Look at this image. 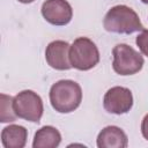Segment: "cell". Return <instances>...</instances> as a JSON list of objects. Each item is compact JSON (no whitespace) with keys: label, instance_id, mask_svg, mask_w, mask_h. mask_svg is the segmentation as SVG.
Wrapping results in <instances>:
<instances>
[{"label":"cell","instance_id":"9a60e30c","mask_svg":"<svg viewBox=\"0 0 148 148\" xmlns=\"http://www.w3.org/2000/svg\"><path fill=\"white\" fill-rule=\"evenodd\" d=\"M20 2H22V3H31V2H34L35 0H18Z\"/></svg>","mask_w":148,"mask_h":148},{"label":"cell","instance_id":"5bb4252c","mask_svg":"<svg viewBox=\"0 0 148 148\" xmlns=\"http://www.w3.org/2000/svg\"><path fill=\"white\" fill-rule=\"evenodd\" d=\"M141 133L146 140H148V113L143 117L141 123Z\"/></svg>","mask_w":148,"mask_h":148},{"label":"cell","instance_id":"52a82bcc","mask_svg":"<svg viewBox=\"0 0 148 148\" xmlns=\"http://www.w3.org/2000/svg\"><path fill=\"white\" fill-rule=\"evenodd\" d=\"M42 15L53 25H66L73 17V9L66 0H46L42 5Z\"/></svg>","mask_w":148,"mask_h":148},{"label":"cell","instance_id":"ba28073f","mask_svg":"<svg viewBox=\"0 0 148 148\" xmlns=\"http://www.w3.org/2000/svg\"><path fill=\"white\" fill-rule=\"evenodd\" d=\"M46 62L54 69L67 71L72 68L69 61V44L65 40H53L45 50Z\"/></svg>","mask_w":148,"mask_h":148},{"label":"cell","instance_id":"9c48e42d","mask_svg":"<svg viewBox=\"0 0 148 148\" xmlns=\"http://www.w3.org/2000/svg\"><path fill=\"white\" fill-rule=\"evenodd\" d=\"M127 145V135L118 126H106L98 133V148H125Z\"/></svg>","mask_w":148,"mask_h":148},{"label":"cell","instance_id":"7c38bea8","mask_svg":"<svg viewBox=\"0 0 148 148\" xmlns=\"http://www.w3.org/2000/svg\"><path fill=\"white\" fill-rule=\"evenodd\" d=\"M1 102H0V120L1 123H9V121H14L16 119V114L14 112L13 109V98L8 95L1 94L0 95Z\"/></svg>","mask_w":148,"mask_h":148},{"label":"cell","instance_id":"3957f363","mask_svg":"<svg viewBox=\"0 0 148 148\" xmlns=\"http://www.w3.org/2000/svg\"><path fill=\"white\" fill-rule=\"evenodd\" d=\"M69 61L79 71H89L99 61L98 49L91 39L79 37L69 46Z\"/></svg>","mask_w":148,"mask_h":148},{"label":"cell","instance_id":"8fae6325","mask_svg":"<svg viewBox=\"0 0 148 148\" xmlns=\"http://www.w3.org/2000/svg\"><path fill=\"white\" fill-rule=\"evenodd\" d=\"M61 141L60 132L53 126H43L34 136V148H56Z\"/></svg>","mask_w":148,"mask_h":148},{"label":"cell","instance_id":"7a4b0ae2","mask_svg":"<svg viewBox=\"0 0 148 148\" xmlns=\"http://www.w3.org/2000/svg\"><path fill=\"white\" fill-rule=\"evenodd\" d=\"M104 29L114 34H133L142 31L145 28L139 18V15L128 6L117 5L112 7L104 16Z\"/></svg>","mask_w":148,"mask_h":148},{"label":"cell","instance_id":"30bf717a","mask_svg":"<svg viewBox=\"0 0 148 148\" xmlns=\"http://www.w3.org/2000/svg\"><path fill=\"white\" fill-rule=\"evenodd\" d=\"M27 138L28 131L21 125H9L1 132V142L5 148H23Z\"/></svg>","mask_w":148,"mask_h":148},{"label":"cell","instance_id":"6da1fadb","mask_svg":"<svg viewBox=\"0 0 148 148\" xmlns=\"http://www.w3.org/2000/svg\"><path fill=\"white\" fill-rule=\"evenodd\" d=\"M82 101V89L73 80H60L50 89L52 108L60 113H69L79 108Z\"/></svg>","mask_w":148,"mask_h":148},{"label":"cell","instance_id":"277c9868","mask_svg":"<svg viewBox=\"0 0 148 148\" xmlns=\"http://www.w3.org/2000/svg\"><path fill=\"white\" fill-rule=\"evenodd\" d=\"M112 68L119 75H133L143 66L142 56L127 44H117L112 50Z\"/></svg>","mask_w":148,"mask_h":148},{"label":"cell","instance_id":"2e32d148","mask_svg":"<svg viewBox=\"0 0 148 148\" xmlns=\"http://www.w3.org/2000/svg\"><path fill=\"white\" fill-rule=\"evenodd\" d=\"M143 3H148V0H141Z\"/></svg>","mask_w":148,"mask_h":148},{"label":"cell","instance_id":"5b68a950","mask_svg":"<svg viewBox=\"0 0 148 148\" xmlns=\"http://www.w3.org/2000/svg\"><path fill=\"white\" fill-rule=\"evenodd\" d=\"M13 109L18 118L32 123H39L44 106L39 95L32 90H22L13 98Z\"/></svg>","mask_w":148,"mask_h":148},{"label":"cell","instance_id":"4fadbf2b","mask_svg":"<svg viewBox=\"0 0 148 148\" xmlns=\"http://www.w3.org/2000/svg\"><path fill=\"white\" fill-rule=\"evenodd\" d=\"M135 43H136V45L139 46L140 51H141L146 57H148V30H147V29H143L142 32L136 37Z\"/></svg>","mask_w":148,"mask_h":148},{"label":"cell","instance_id":"8992f818","mask_svg":"<svg viewBox=\"0 0 148 148\" xmlns=\"http://www.w3.org/2000/svg\"><path fill=\"white\" fill-rule=\"evenodd\" d=\"M103 106L105 111L113 114L127 113L133 106V96L131 90L119 86L110 88L104 95Z\"/></svg>","mask_w":148,"mask_h":148}]
</instances>
